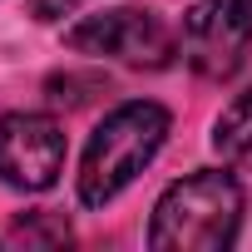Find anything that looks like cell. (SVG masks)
<instances>
[{"label":"cell","instance_id":"cell-1","mask_svg":"<svg viewBox=\"0 0 252 252\" xmlns=\"http://www.w3.org/2000/svg\"><path fill=\"white\" fill-rule=\"evenodd\" d=\"M168 139V109L154 99H129L114 114H104V124L94 129L84 163H79V203L84 208H104L129 188L154 154Z\"/></svg>","mask_w":252,"mask_h":252},{"label":"cell","instance_id":"cell-2","mask_svg":"<svg viewBox=\"0 0 252 252\" xmlns=\"http://www.w3.org/2000/svg\"><path fill=\"white\" fill-rule=\"evenodd\" d=\"M242 227V188L222 168H203L178 178L149 222V247L163 252H222Z\"/></svg>","mask_w":252,"mask_h":252},{"label":"cell","instance_id":"cell-3","mask_svg":"<svg viewBox=\"0 0 252 252\" xmlns=\"http://www.w3.org/2000/svg\"><path fill=\"white\" fill-rule=\"evenodd\" d=\"M69 50L99 55V60H119V64H134V69H163L178 55V40L154 10L119 5V10L84 15L69 30Z\"/></svg>","mask_w":252,"mask_h":252},{"label":"cell","instance_id":"cell-4","mask_svg":"<svg viewBox=\"0 0 252 252\" xmlns=\"http://www.w3.org/2000/svg\"><path fill=\"white\" fill-rule=\"evenodd\" d=\"M252 45V0H193L183 15V60L203 79H232Z\"/></svg>","mask_w":252,"mask_h":252},{"label":"cell","instance_id":"cell-5","mask_svg":"<svg viewBox=\"0 0 252 252\" xmlns=\"http://www.w3.org/2000/svg\"><path fill=\"white\" fill-rule=\"evenodd\" d=\"M64 168V134L50 114H5L0 119V178L20 193L55 188Z\"/></svg>","mask_w":252,"mask_h":252},{"label":"cell","instance_id":"cell-6","mask_svg":"<svg viewBox=\"0 0 252 252\" xmlns=\"http://www.w3.org/2000/svg\"><path fill=\"white\" fill-rule=\"evenodd\" d=\"M213 144H218V154H222L232 168H247V173H252V89L237 94V99L222 109L218 129H213Z\"/></svg>","mask_w":252,"mask_h":252},{"label":"cell","instance_id":"cell-7","mask_svg":"<svg viewBox=\"0 0 252 252\" xmlns=\"http://www.w3.org/2000/svg\"><path fill=\"white\" fill-rule=\"evenodd\" d=\"M30 10H35L40 20H60V15L74 10V0H30Z\"/></svg>","mask_w":252,"mask_h":252}]
</instances>
